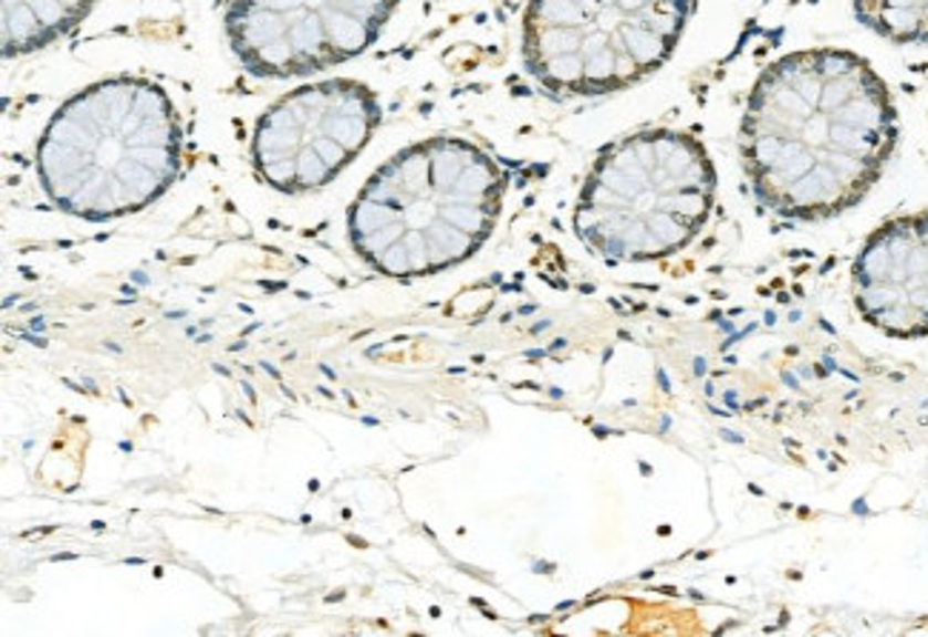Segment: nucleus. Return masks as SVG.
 <instances>
[{
  "label": "nucleus",
  "mask_w": 928,
  "mask_h": 637,
  "mask_svg": "<svg viewBox=\"0 0 928 637\" xmlns=\"http://www.w3.org/2000/svg\"><path fill=\"white\" fill-rule=\"evenodd\" d=\"M897 137L895 97L866 58L800 49L769 63L751 86L740 160L763 209L817 223L872 192Z\"/></svg>",
  "instance_id": "1"
},
{
  "label": "nucleus",
  "mask_w": 928,
  "mask_h": 637,
  "mask_svg": "<svg viewBox=\"0 0 928 637\" xmlns=\"http://www.w3.org/2000/svg\"><path fill=\"white\" fill-rule=\"evenodd\" d=\"M505 171L463 137L397 152L348 209L352 247L386 278H429L469 261L492 238Z\"/></svg>",
  "instance_id": "2"
},
{
  "label": "nucleus",
  "mask_w": 928,
  "mask_h": 637,
  "mask_svg": "<svg viewBox=\"0 0 928 637\" xmlns=\"http://www.w3.org/2000/svg\"><path fill=\"white\" fill-rule=\"evenodd\" d=\"M180 117L160 86L112 77L69 97L34 152L41 189L61 212L83 220L140 212L180 171Z\"/></svg>",
  "instance_id": "3"
},
{
  "label": "nucleus",
  "mask_w": 928,
  "mask_h": 637,
  "mask_svg": "<svg viewBox=\"0 0 928 637\" xmlns=\"http://www.w3.org/2000/svg\"><path fill=\"white\" fill-rule=\"evenodd\" d=\"M715 198L717 169L695 135L643 129L597 155L574 206V232L606 261H663L703 232Z\"/></svg>",
  "instance_id": "4"
},
{
  "label": "nucleus",
  "mask_w": 928,
  "mask_h": 637,
  "mask_svg": "<svg viewBox=\"0 0 928 637\" xmlns=\"http://www.w3.org/2000/svg\"><path fill=\"white\" fill-rule=\"evenodd\" d=\"M691 0H529L523 66L554 97H603L675 55Z\"/></svg>",
  "instance_id": "5"
},
{
  "label": "nucleus",
  "mask_w": 928,
  "mask_h": 637,
  "mask_svg": "<svg viewBox=\"0 0 928 637\" xmlns=\"http://www.w3.org/2000/svg\"><path fill=\"white\" fill-rule=\"evenodd\" d=\"M380 103L357 81H323L280 97L252 137L258 178L278 192L321 189L352 164L380 126Z\"/></svg>",
  "instance_id": "6"
},
{
  "label": "nucleus",
  "mask_w": 928,
  "mask_h": 637,
  "mask_svg": "<svg viewBox=\"0 0 928 637\" xmlns=\"http://www.w3.org/2000/svg\"><path fill=\"white\" fill-rule=\"evenodd\" d=\"M397 0H226V34L258 77H298L361 55Z\"/></svg>",
  "instance_id": "7"
},
{
  "label": "nucleus",
  "mask_w": 928,
  "mask_h": 637,
  "mask_svg": "<svg viewBox=\"0 0 928 637\" xmlns=\"http://www.w3.org/2000/svg\"><path fill=\"white\" fill-rule=\"evenodd\" d=\"M852 297L883 335L928 337V212L897 215L868 234L854 258Z\"/></svg>",
  "instance_id": "8"
},
{
  "label": "nucleus",
  "mask_w": 928,
  "mask_h": 637,
  "mask_svg": "<svg viewBox=\"0 0 928 637\" xmlns=\"http://www.w3.org/2000/svg\"><path fill=\"white\" fill-rule=\"evenodd\" d=\"M95 0H3V55H29L61 41Z\"/></svg>",
  "instance_id": "9"
},
{
  "label": "nucleus",
  "mask_w": 928,
  "mask_h": 637,
  "mask_svg": "<svg viewBox=\"0 0 928 637\" xmlns=\"http://www.w3.org/2000/svg\"><path fill=\"white\" fill-rule=\"evenodd\" d=\"M857 21L900 46L928 43V0H854Z\"/></svg>",
  "instance_id": "10"
}]
</instances>
